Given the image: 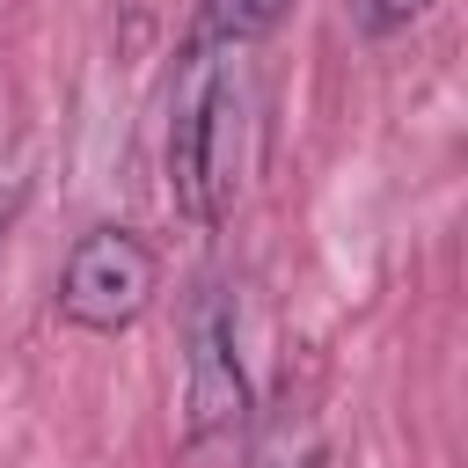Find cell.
<instances>
[{
  "instance_id": "obj_6",
  "label": "cell",
  "mask_w": 468,
  "mask_h": 468,
  "mask_svg": "<svg viewBox=\"0 0 468 468\" xmlns=\"http://www.w3.org/2000/svg\"><path fill=\"white\" fill-rule=\"evenodd\" d=\"M431 0H358V29L366 37H402Z\"/></svg>"
},
{
  "instance_id": "obj_7",
  "label": "cell",
  "mask_w": 468,
  "mask_h": 468,
  "mask_svg": "<svg viewBox=\"0 0 468 468\" xmlns=\"http://www.w3.org/2000/svg\"><path fill=\"white\" fill-rule=\"evenodd\" d=\"M263 468H322V446H300V453H292V461H278V453H271V461H263Z\"/></svg>"
},
{
  "instance_id": "obj_4",
  "label": "cell",
  "mask_w": 468,
  "mask_h": 468,
  "mask_svg": "<svg viewBox=\"0 0 468 468\" xmlns=\"http://www.w3.org/2000/svg\"><path fill=\"white\" fill-rule=\"evenodd\" d=\"M285 7H292V0H197V29H205L212 44H227V51H241V44L271 37V29L285 22Z\"/></svg>"
},
{
  "instance_id": "obj_5",
  "label": "cell",
  "mask_w": 468,
  "mask_h": 468,
  "mask_svg": "<svg viewBox=\"0 0 468 468\" xmlns=\"http://www.w3.org/2000/svg\"><path fill=\"white\" fill-rule=\"evenodd\" d=\"M22 205H29V154L22 146H0V241L15 234Z\"/></svg>"
},
{
  "instance_id": "obj_1",
  "label": "cell",
  "mask_w": 468,
  "mask_h": 468,
  "mask_svg": "<svg viewBox=\"0 0 468 468\" xmlns=\"http://www.w3.org/2000/svg\"><path fill=\"white\" fill-rule=\"evenodd\" d=\"M234 124H241V80L227 73V44L190 29L168 88V197L190 227H219L234 205V183H241Z\"/></svg>"
},
{
  "instance_id": "obj_3",
  "label": "cell",
  "mask_w": 468,
  "mask_h": 468,
  "mask_svg": "<svg viewBox=\"0 0 468 468\" xmlns=\"http://www.w3.org/2000/svg\"><path fill=\"white\" fill-rule=\"evenodd\" d=\"M249 417V373H241V336H234V292L205 285L183 314V439H227Z\"/></svg>"
},
{
  "instance_id": "obj_2",
  "label": "cell",
  "mask_w": 468,
  "mask_h": 468,
  "mask_svg": "<svg viewBox=\"0 0 468 468\" xmlns=\"http://www.w3.org/2000/svg\"><path fill=\"white\" fill-rule=\"evenodd\" d=\"M161 292V256L146 234L132 227H88L73 249H66V271H58V314L88 336H117L132 329Z\"/></svg>"
}]
</instances>
